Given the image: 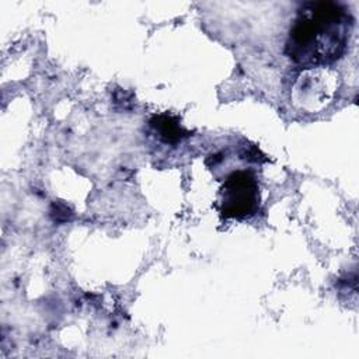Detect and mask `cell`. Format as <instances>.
I'll return each mask as SVG.
<instances>
[{
    "label": "cell",
    "instance_id": "6da1fadb",
    "mask_svg": "<svg viewBox=\"0 0 359 359\" xmlns=\"http://www.w3.org/2000/svg\"><path fill=\"white\" fill-rule=\"evenodd\" d=\"M353 25L351 10L338 1H306L290 25L285 55L304 69L323 67L339 59Z\"/></svg>",
    "mask_w": 359,
    "mask_h": 359
},
{
    "label": "cell",
    "instance_id": "7a4b0ae2",
    "mask_svg": "<svg viewBox=\"0 0 359 359\" xmlns=\"http://www.w3.org/2000/svg\"><path fill=\"white\" fill-rule=\"evenodd\" d=\"M259 187L250 170L233 171L220 188V213L226 219L243 220L257 213Z\"/></svg>",
    "mask_w": 359,
    "mask_h": 359
},
{
    "label": "cell",
    "instance_id": "3957f363",
    "mask_svg": "<svg viewBox=\"0 0 359 359\" xmlns=\"http://www.w3.org/2000/svg\"><path fill=\"white\" fill-rule=\"evenodd\" d=\"M338 88V74L325 67L304 69L296 79L290 98L304 111L317 112L331 102Z\"/></svg>",
    "mask_w": 359,
    "mask_h": 359
},
{
    "label": "cell",
    "instance_id": "277c9868",
    "mask_svg": "<svg viewBox=\"0 0 359 359\" xmlns=\"http://www.w3.org/2000/svg\"><path fill=\"white\" fill-rule=\"evenodd\" d=\"M149 123L156 136L165 144H177L189 136V132L180 123L178 118L170 114L154 115Z\"/></svg>",
    "mask_w": 359,
    "mask_h": 359
},
{
    "label": "cell",
    "instance_id": "5b68a950",
    "mask_svg": "<svg viewBox=\"0 0 359 359\" xmlns=\"http://www.w3.org/2000/svg\"><path fill=\"white\" fill-rule=\"evenodd\" d=\"M50 216L55 222L63 223L70 220V217L73 216V210L63 202H53L50 206Z\"/></svg>",
    "mask_w": 359,
    "mask_h": 359
}]
</instances>
